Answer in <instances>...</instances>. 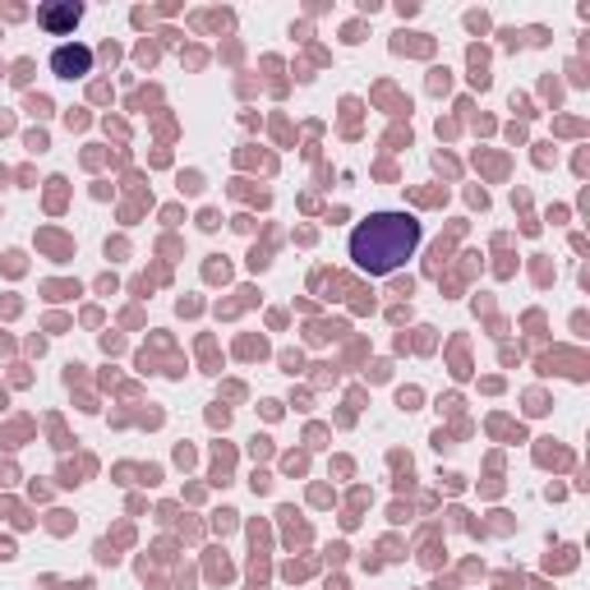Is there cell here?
Masks as SVG:
<instances>
[{
    "label": "cell",
    "mask_w": 590,
    "mask_h": 590,
    "mask_svg": "<svg viewBox=\"0 0 590 590\" xmlns=\"http://www.w3.org/2000/svg\"><path fill=\"white\" fill-rule=\"evenodd\" d=\"M425 241V226L416 213H369L356 231H350V263L369 277H388L397 268H406V258H416Z\"/></svg>",
    "instance_id": "cell-1"
},
{
    "label": "cell",
    "mask_w": 590,
    "mask_h": 590,
    "mask_svg": "<svg viewBox=\"0 0 590 590\" xmlns=\"http://www.w3.org/2000/svg\"><path fill=\"white\" fill-rule=\"evenodd\" d=\"M88 70H93V51H88V47L65 42V47L51 51V74H61V79H83Z\"/></svg>",
    "instance_id": "cell-2"
},
{
    "label": "cell",
    "mask_w": 590,
    "mask_h": 590,
    "mask_svg": "<svg viewBox=\"0 0 590 590\" xmlns=\"http://www.w3.org/2000/svg\"><path fill=\"white\" fill-rule=\"evenodd\" d=\"M79 19H83V6H74V0H61V6H42L38 10V23L47 28V33H70Z\"/></svg>",
    "instance_id": "cell-3"
}]
</instances>
